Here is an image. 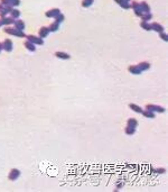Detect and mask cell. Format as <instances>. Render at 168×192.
Segmentation results:
<instances>
[{"instance_id": "1", "label": "cell", "mask_w": 168, "mask_h": 192, "mask_svg": "<svg viewBox=\"0 0 168 192\" xmlns=\"http://www.w3.org/2000/svg\"><path fill=\"white\" fill-rule=\"evenodd\" d=\"M3 31L6 33V34H9V35H12V36H15V37H26V34L24 33V31H21V30H18L16 29V28H3Z\"/></svg>"}, {"instance_id": "2", "label": "cell", "mask_w": 168, "mask_h": 192, "mask_svg": "<svg viewBox=\"0 0 168 192\" xmlns=\"http://www.w3.org/2000/svg\"><path fill=\"white\" fill-rule=\"evenodd\" d=\"M146 110H150L152 112H159V113H164L166 109L161 106H158V105H152V103H148L146 105Z\"/></svg>"}, {"instance_id": "3", "label": "cell", "mask_w": 168, "mask_h": 192, "mask_svg": "<svg viewBox=\"0 0 168 192\" xmlns=\"http://www.w3.org/2000/svg\"><path fill=\"white\" fill-rule=\"evenodd\" d=\"M130 8H132L133 11H135V15H136L137 17H141L142 15H144V11L141 9V7H140V3L139 2H137V1H132L131 3H130Z\"/></svg>"}, {"instance_id": "4", "label": "cell", "mask_w": 168, "mask_h": 192, "mask_svg": "<svg viewBox=\"0 0 168 192\" xmlns=\"http://www.w3.org/2000/svg\"><path fill=\"white\" fill-rule=\"evenodd\" d=\"M26 38H27V40L32 42L33 44H35V45H43V44H44V40L41 38L39 36H35V35H26Z\"/></svg>"}, {"instance_id": "5", "label": "cell", "mask_w": 168, "mask_h": 192, "mask_svg": "<svg viewBox=\"0 0 168 192\" xmlns=\"http://www.w3.org/2000/svg\"><path fill=\"white\" fill-rule=\"evenodd\" d=\"M19 176H20V171L18 169H11L9 172V175H8V179L10 181H16Z\"/></svg>"}, {"instance_id": "6", "label": "cell", "mask_w": 168, "mask_h": 192, "mask_svg": "<svg viewBox=\"0 0 168 192\" xmlns=\"http://www.w3.org/2000/svg\"><path fill=\"white\" fill-rule=\"evenodd\" d=\"M14 49V44H12V40L9 38H6V40L2 42V50H5L6 52H11Z\"/></svg>"}, {"instance_id": "7", "label": "cell", "mask_w": 168, "mask_h": 192, "mask_svg": "<svg viewBox=\"0 0 168 192\" xmlns=\"http://www.w3.org/2000/svg\"><path fill=\"white\" fill-rule=\"evenodd\" d=\"M58 14H61V10L58 9V8H52V9L47 10L45 12V16L48 17V18H55Z\"/></svg>"}, {"instance_id": "8", "label": "cell", "mask_w": 168, "mask_h": 192, "mask_svg": "<svg viewBox=\"0 0 168 192\" xmlns=\"http://www.w3.org/2000/svg\"><path fill=\"white\" fill-rule=\"evenodd\" d=\"M150 26H151V30H155L156 33H161L165 30V27L158 23H152V24H150Z\"/></svg>"}, {"instance_id": "9", "label": "cell", "mask_w": 168, "mask_h": 192, "mask_svg": "<svg viewBox=\"0 0 168 192\" xmlns=\"http://www.w3.org/2000/svg\"><path fill=\"white\" fill-rule=\"evenodd\" d=\"M48 34H49L48 27L43 26L42 28H39V30H38V36H39L41 38H45V37H47V36H48Z\"/></svg>"}, {"instance_id": "10", "label": "cell", "mask_w": 168, "mask_h": 192, "mask_svg": "<svg viewBox=\"0 0 168 192\" xmlns=\"http://www.w3.org/2000/svg\"><path fill=\"white\" fill-rule=\"evenodd\" d=\"M15 27L14 28H16V29H18V30H21V31H24L25 30V23L22 21V20H20V19H16L15 20Z\"/></svg>"}, {"instance_id": "11", "label": "cell", "mask_w": 168, "mask_h": 192, "mask_svg": "<svg viewBox=\"0 0 168 192\" xmlns=\"http://www.w3.org/2000/svg\"><path fill=\"white\" fill-rule=\"evenodd\" d=\"M55 56L57 59H61V60H70L71 59V55H68L65 52H55Z\"/></svg>"}, {"instance_id": "12", "label": "cell", "mask_w": 168, "mask_h": 192, "mask_svg": "<svg viewBox=\"0 0 168 192\" xmlns=\"http://www.w3.org/2000/svg\"><path fill=\"white\" fill-rule=\"evenodd\" d=\"M15 20L12 17H1V19H0V23H1V25H11V24H14L15 23Z\"/></svg>"}, {"instance_id": "13", "label": "cell", "mask_w": 168, "mask_h": 192, "mask_svg": "<svg viewBox=\"0 0 168 192\" xmlns=\"http://www.w3.org/2000/svg\"><path fill=\"white\" fill-rule=\"evenodd\" d=\"M128 71H129L131 74H135V75H139V74H141V72H142L137 65H130V66L128 68Z\"/></svg>"}, {"instance_id": "14", "label": "cell", "mask_w": 168, "mask_h": 192, "mask_svg": "<svg viewBox=\"0 0 168 192\" xmlns=\"http://www.w3.org/2000/svg\"><path fill=\"white\" fill-rule=\"evenodd\" d=\"M12 7L11 6H3L2 9L0 10V17H6L8 14H10Z\"/></svg>"}, {"instance_id": "15", "label": "cell", "mask_w": 168, "mask_h": 192, "mask_svg": "<svg viewBox=\"0 0 168 192\" xmlns=\"http://www.w3.org/2000/svg\"><path fill=\"white\" fill-rule=\"evenodd\" d=\"M114 1H116L120 7H122L123 9H129V8H130V2L127 1V0H114Z\"/></svg>"}, {"instance_id": "16", "label": "cell", "mask_w": 168, "mask_h": 192, "mask_svg": "<svg viewBox=\"0 0 168 192\" xmlns=\"http://www.w3.org/2000/svg\"><path fill=\"white\" fill-rule=\"evenodd\" d=\"M129 108L132 111L137 112V113H142V111H144V109L141 107H139L138 105H136V103H129Z\"/></svg>"}, {"instance_id": "17", "label": "cell", "mask_w": 168, "mask_h": 192, "mask_svg": "<svg viewBox=\"0 0 168 192\" xmlns=\"http://www.w3.org/2000/svg\"><path fill=\"white\" fill-rule=\"evenodd\" d=\"M24 46L26 47V50H28L29 52H35V51H36L35 44H33L32 42H29V40H26V42L24 43Z\"/></svg>"}, {"instance_id": "18", "label": "cell", "mask_w": 168, "mask_h": 192, "mask_svg": "<svg viewBox=\"0 0 168 192\" xmlns=\"http://www.w3.org/2000/svg\"><path fill=\"white\" fill-rule=\"evenodd\" d=\"M137 66L141 71H147L150 69V63H149V62H140Z\"/></svg>"}, {"instance_id": "19", "label": "cell", "mask_w": 168, "mask_h": 192, "mask_svg": "<svg viewBox=\"0 0 168 192\" xmlns=\"http://www.w3.org/2000/svg\"><path fill=\"white\" fill-rule=\"evenodd\" d=\"M140 7H141V9L144 11V14L150 12V6L148 5L146 1H141V2H140Z\"/></svg>"}, {"instance_id": "20", "label": "cell", "mask_w": 168, "mask_h": 192, "mask_svg": "<svg viewBox=\"0 0 168 192\" xmlns=\"http://www.w3.org/2000/svg\"><path fill=\"white\" fill-rule=\"evenodd\" d=\"M125 133H126V135H128V136H132V135L136 133V128L132 127V126L127 125L126 129H125Z\"/></svg>"}, {"instance_id": "21", "label": "cell", "mask_w": 168, "mask_h": 192, "mask_svg": "<svg viewBox=\"0 0 168 192\" xmlns=\"http://www.w3.org/2000/svg\"><path fill=\"white\" fill-rule=\"evenodd\" d=\"M58 28H60V24L56 23V21H54V23H52V24L49 25L48 30H49V33H54V31H57Z\"/></svg>"}, {"instance_id": "22", "label": "cell", "mask_w": 168, "mask_h": 192, "mask_svg": "<svg viewBox=\"0 0 168 192\" xmlns=\"http://www.w3.org/2000/svg\"><path fill=\"white\" fill-rule=\"evenodd\" d=\"M10 17H12L14 19H18L20 17V11L16 8H12L10 11Z\"/></svg>"}, {"instance_id": "23", "label": "cell", "mask_w": 168, "mask_h": 192, "mask_svg": "<svg viewBox=\"0 0 168 192\" xmlns=\"http://www.w3.org/2000/svg\"><path fill=\"white\" fill-rule=\"evenodd\" d=\"M142 115L145 118H149V119H154L155 118V112L150 110H144L142 111Z\"/></svg>"}, {"instance_id": "24", "label": "cell", "mask_w": 168, "mask_h": 192, "mask_svg": "<svg viewBox=\"0 0 168 192\" xmlns=\"http://www.w3.org/2000/svg\"><path fill=\"white\" fill-rule=\"evenodd\" d=\"M127 125H129V126H132V127L137 128V127H138V120H137V119H135V118H129V119L127 120Z\"/></svg>"}, {"instance_id": "25", "label": "cell", "mask_w": 168, "mask_h": 192, "mask_svg": "<svg viewBox=\"0 0 168 192\" xmlns=\"http://www.w3.org/2000/svg\"><path fill=\"white\" fill-rule=\"evenodd\" d=\"M140 27L144 28L145 30H147V31H150V30H151V26H150V24H149L148 21H141V23H140Z\"/></svg>"}, {"instance_id": "26", "label": "cell", "mask_w": 168, "mask_h": 192, "mask_svg": "<svg viewBox=\"0 0 168 192\" xmlns=\"http://www.w3.org/2000/svg\"><path fill=\"white\" fill-rule=\"evenodd\" d=\"M94 2V0H82V7L83 8H89L90 6H92Z\"/></svg>"}, {"instance_id": "27", "label": "cell", "mask_w": 168, "mask_h": 192, "mask_svg": "<svg viewBox=\"0 0 168 192\" xmlns=\"http://www.w3.org/2000/svg\"><path fill=\"white\" fill-rule=\"evenodd\" d=\"M64 19H65V16H64L62 12H61V14H58V15L55 17V21H56V23H58V24L63 23Z\"/></svg>"}, {"instance_id": "28", "label": "cell", "mask_w": 168, "mask_h": 192, "mask_svg": "<svg viewBox=\"0 0 168 192\" xmlns=\"http://www.w3.org/2000/svg\"><path fill=\"white\" fill-rule=\"evenodd\" d=\"M151 18H152V15H151L150 12H148V14H144V15L141 16V20H142V21H149Z\"/></svg>"}, {"instance_id": "29", "label": "cell", "mask_w": 168, "mask_h": 192, "mask_svg": "<svg viewBox=\"0 0 168 192\" xmlns=\"http://www.w3.org/2000/svg\"><path fill=\"white\" fill-rule=\"evenodd\" d=\"M152 172L158 173V174H164L166 172V169L165 167H159V169H156V170H152Z\"/></svg>"}, {"instance_id": "30", "label": "cell", "mask_w": 168, "mask_h": 192, "mask_svg": "<svg viewBox=\"0 0 168 192\" xmlns=\"http://www.w3.org/2000/svg\"><path fill=\"white\" fill-rule=\"evenodd\" d=\"M11 2L12 0H0V3L2 6H11Z\"/></svg>"}, {"instance_id": "31", "label": "cell", "mask_w": 168, "mask_h": 192, "mask_svg": "<svg viewBox=\"0 0 168 192\" xmlns=\"http://www.w3.org/2000/svg\"><path fill=\"white\" fill-rule=\"evenodd\" d=\"M160 34V38L163 40H165V42H167L168 40V35L165 33V31H161V33H159Z\"/></svg>"}, {"instance_id": "32", "label": "cell", "mask_w": 168, "mask_h": 192, "mask_svg": "<svg viewBox=\"0 0 168 192\" xmlns=\"http://www.w3.org/2000/svg\"><path fill=\"white\" fill-rule=\"evenodd\" d=\"M20 5V0H12V2H11V7L14 8V7H17V6H19Z\"/></svg>"}, {"instance_id": "33", "label": "cell", "mask_w": 168, "mask_h": 192, "mask_svg": "<svg viewBox=\"0 0 168 192\" xmlns=\"http://www.w3.org/2000/svg\"><path fill=\"white\" fill-rule=\"evenodd\" d=\"M2 50V43H1V42H0V51Z\"/></svg>"}, {"instance_id": "34", "label": "cell", "mask_w": 168, "mask_h": 192, "mask_svg": "<svg viewBox=\"0 0 168 192\" xmlns=\"http://www.w3.org/2000/svg\"><path fill=\"white\" fill-rule=\"evenodd\" d=\"M2 7H3V6H2V5H1V3H0V10L2 9Z\"/></svg>"}, {"instance_id": "35", "label": "cell", "mask_w": 168, "mask_h": 192, "mask_svg": "<svg viewBox=\"0 0 168 192\" xmlns=\"http://www.w3.org/2000/svg\"><path fill=\"white\" fill-rule=\"evenodd\" d=\"M1 26H2V25H1V23H0V27H1Z\"/></svg>"}, {"instance_id": "36", "label": "cell", "mask_w": 168, "mask_h": 192, "mask_svg": "<svg viewBox=\"0 0 168 192\" xmlns=\"http://www.w3.org/2000/svg\"><path fill=\"white\" fill-rule=\"evenodd\" d=\"M127 1H129V2H130V1H131V0H127Z\"/></svg>"}, {"instance_id": "37", "label": "cell", "mask_w": 168, "mask_h": 192, "mask_svg": "<svg viewBox=\"0 0 168 192\" xmlns=\"http://www.w3.org/2000/svg\"><path fill=\"white\" fill-rule=\"evenodd\" d=\"M0 52H1V51H0Z\"/></svg>"}]
</instances>
